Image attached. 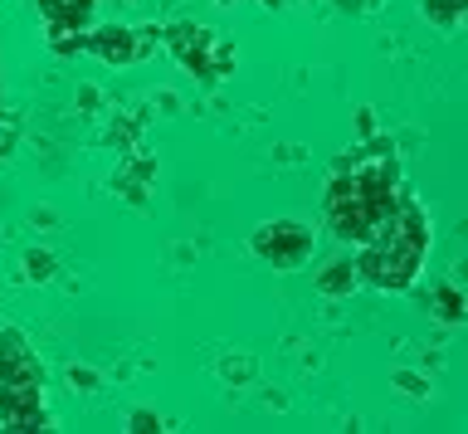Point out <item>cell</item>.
Here are the masks:
<instances>
[{
	"mask_svg": "<svg viewBox=\"0 0 468 434\" xmlns=\"http://www.w3.org/2000/svg\"><path fill=\"white\" fill-rule=\"evenodd\" d=\"M39 5L54 25H83L88 10H93V0H39Z\"/></svg>",
	"mask_w": 468,
	"mask_h": 434,
	"instance_id": "obj_6",
	"label": "cell"
},
{
	"mask_svg": "<svg viewBox=\"0 0 468 434\" xmlns=\"http://www.w3.org/2000/svg\"><path fill=\"white\" fill-rule=\"evenodd\" d=\"M395 386H405L410 396H424V390H430V386L420 381V376H410V371H400V376H395Z\"/></svg>",
	"mask_w": 468,
	"mask_h": 434,
	"instance_id": "obj_9",
	"label": "cell"
},
{
	"mask_svg": "<svg viewBox=\"0 0 468 434\" xmlns=\"http://www.w3.org/2000/svg\"><path fill=\"white\" fill-rule=\"evenodd\" d=\"M249 244H254V254L269 259L273 269H298V264H307V254H313V229L298 225V220H273V225L254 229Z\"/></svg>",
	"mask_w": 468,
	"mask_h": 434,
	"instance_id": "obj_3",
	"label": "cell"
},
{
	"mask_svg": "<svg viewBox=\"0 0 468 434\" xmlns=\"http://www.w3.org/2000/svg\"><path fill=\"white\" fill-rule=\"evenodd\" d=\"M424 16L434 25H453L459 16H468V0H424Z\"/></svg>",
	"mask_w": 468,
	"mask_h": 434,
	"instance_id": "obj_8",
	"label": "cell"
},
{
	"mask_svg": "<svg viewBox=\"0 0 468 434\" xmlns=\"http://www.w3.org/2000/svg\"><path fill=\"white\" fill-rule=\"evenodd\" d=\"M434 312L444 317V323H463V317H468V298H463V288H459V283L434 288Z\"/></svg>",
	"mask_w": 468,
	"mask_h": 434,
	"instance_id": "obj_5",
	"label": "cell"
},
{
	"mask_svg": "<svg viewBox=\"0 0 468 434\" xmlns=\"http://www.w3.org/2000/svg\"><path fill=\"white\" fill-rule=\"evenodd\" d=\"M430 254V215L420 210V200L405 191L400 210L390 215V225L356 254V273L380 293H400L420 279V264Z\"/></svg>",
	"mask_w": 468,
	"mask_h": 434,
	"instance_id": "obj_2",
	"label": "cell"
},
{
	"mask_svg": "<svg viewBox=\"0 0 468 434\" xmlns=\"http://www.w3.org/2000/svg\"><path fill=\"white\" fill-rule=\"evenodd\" d=\"M93 49L102 54V59H112V64H117V59H132V39H127L122 30H102V35L93 39Z\"/></svg>",
	"mask_w": 468,
	"mask_h": 434,
	"instance_id": "obj_7",
	"label": "cell"
},
{
	"mask_svg": "<svg viewBox=\"0 0 468 434\" xmlns=\"http://www.w3.org/2000/svg\"><path fill=\"white\" fill-rule=\"evenodd\" d=\"M400 200H405V185H400L395 147L386 137H371L361 152H351V162L336 166V176L327 185V225L342 244L366 249L390 225Z\"/></svg>",
	"mask_w": 468,
	"mask_h": 434,
	"instance_id": "obj_1",
	"label": "cell"
},
{
	"mask_svg": "<svg viewBox=\"0 0 468 434\" xmlns=\"http://www.w3.org/2000/svg\"><path fill=\"white\" fill-rule=\"evenodd\" d=\"M361 273H356V264L351 259H342V264H332V269H322V279H317V288L327 298H342V293H351V283H356Z\"/></svg>",
	"mask_w": 468,
	"mask_h": 434,
	"instance_id": "obj_4",
	"label": "cell"
},
{
	"mask_svg": "<svg viewBox=\"0 0 468 434\" xmlns=\"http://www.w3.org/2000/svg\"><path fill=\"white\" fill-rule=\"evenodd\" d=\"M336 10H346V16H361V10H366V0H336Z\"/></svg>",
	"mask_w": 468,
	"mask_h": 434,
	"instance_id": "obj_10",
	"label": "cell"
},
{
	"mask_svg": "<svg viewBox=\"0 0 468 434\" xmlns=\"http://www.w3.org/2000/svg\"><path fill=\"white\" fill-rule=\"evenodd\" d=\"M453 279H459V283H468V259H459V269H453Z\"/></svg>",
	"mask_w": 468,
	"mask_h": 434,
	"instance_id": "obj_11",
	"label": "cell"
}]
</instances>
